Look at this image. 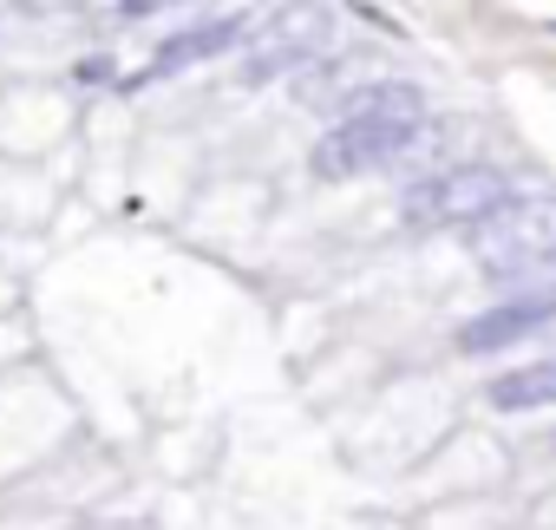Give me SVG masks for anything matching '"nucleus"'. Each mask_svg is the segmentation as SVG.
I'll return each instance as SVG.
<instances>
[{"label": "nucleus", "instance_id": "f257e3e1", "mask_svg": "<svg viewBox=\"0 0 556 530\" xmlns=\"http://www.w3.org/2000/svg\"><path fill=\"white\" fill-rule=\"evenodd\" d=\"M419 118H426V99L413 86H367V92L348 99L341 125L315 144V171L321 177L380 171V164H393L400 151L419 144Z\"/></svg>", "mask_w": 556, "mask_h": 530}, {"label": "nucleus", "instance_id": "f03ea898", "mask_svg": "<svg viewBox=\"0 0 556 530\" xmlns=\"http://www.w3.org/2000/svg\"><path fill=\"white\" fill-rule=\"evenodd\" d=\"M556 242V216L543 197H510L504 210H491L478 223V262L497 282H536Z\"/></svg>", "mask_w": 556, "mask_h": 530}, {"label": "nucleus", "instance_id": "7ed1b4c3", "mask_svg": "<svg viewBox=\"0 0 556 530\" xmlns=\"http://www.w3.org/2000/svg\"><path fill=\"white\" fill-rule=\"evenodd\" d=\"M517 190H510V177L504 171H491V164H458V171H439V177H426V184H413L406 190V203H400V216L406 223H419V229H445V223H484L491 210H504Z\"/></svg>", "mask_w": 556, "mask_h": 530}, {"label": "nucleus", "instance_id": "20e7f679", "mask_svg": "<svg viewBox=\"0 0 556 530\" xmlns=\"http://www.w3.org/2000/svg\"><path fill=\"white\" fill-rule=\"evenodd\" d=\"M543 321H549V295H517V302H497V308H484L478 321H465L458 348H465V354H497V348L536 335Z\"/></svg>", "mask_w": 556, "mask_h": 530}, {"label": "nucleus", "instance_id": "39448f33", "mask_svg": "<svg viewBox=\"0 0 556 530\" xmlns=\"http://www.w3.org/2000/svg\"><path fill=\"white\" fill-rule=\"evenodd\" d=\"M236 40H242V21H236V14L203 21V27H190V34H170V40L157 47V60H151V73H144V79H170V73H184V66H197V60H210V53L236 47Z\"/></svg>", "mask_w": 556, "mask_h": 530}, {"label": "nucleus", "instance_id": "423d86ee", "mask_svg": "<svg viewBox=\"0 0 556 530\" xmlns=\"http://www.w3.org/2000/svg\"><path fill=\"white\" fill-rule=\"evenodd\" d=\"M556 393V367H517V374H504V380H491L484 387V400L497 406V413H523V406H543Z\"/></svg>", "mask_w": 556, "mask_h": 530}]
</instances>
